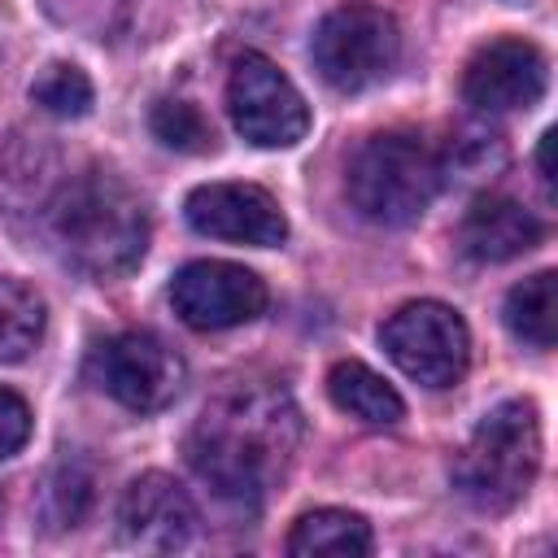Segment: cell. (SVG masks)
Wrapping results in <instances>:
<instances>
[{
	"mask_svg": "<svg viewBox=\"0 0 558 558\" xmlns=\"http://www.w3.org/2000/svg\"><path fill=\"white\" fill-rule=\"evenodd\" d=\"M440 183H445L440 153L410 131L371 135L353 153L349 174H344L353 209L384 227H405V222L423 218V209L436 201Z\"/></svg>",
	"mask_w": 558,
	"mask_h": 558,
	"instance_id": "cell-4",
	"label": "cell"
},
{
	"mask_svg": "<svg viewBox=\"0 0 558 558\" xmlns=\"http://www.w3.org/2000/svg\"><path fill=\"white\" fill-rule=\"evenodd\" d=\"M44 336V296L13 279L0 275V362H22Z\"/></svg>",
	"mask_w": 558,
	"mask_h": 558,
	"instance_id": "cell-17",
	"label": "cell"
},
{
	"mask_svg": "<svg viewBox=\"0 0 558 558\" xmlns=\"http://www.w3.org/2000/svg\"><path fill=\"white\" fill-rule=\"evenodd\" d=\"M31 96H35V105H39L44 113H52V118H83V113L92 109V100H96L92 78H87L78 65H70V61H52V65L31 83Z\"/></svg>",
	"mask_w": 558,
	"mask_h": 558,
	"instance_id": "cell-19",
	"label": "cell"
},
{
	"mask_svg": "<svg viewBox=\"0 0 558 558\" xmlns=\"http://www.w3.org/2000/svg\"><path fill=\"white\" fill-rule=\"evenodd\" d=\"M384 353L423 388H449L466 375L471 362V331L462 314L445 301H410L379 327Z\"/></svg>",
	"mask_w": 558,
	"mask_h": 558,
	"instance_id": "cell-6",
	"label": "cell"
},
{
	"mask_svg": "<svg viewBox=\"0 0 558 558\" xmlns=\"http://www.w3.org/2000/svg\"><path fill=\"white\" fill-rule=\"evenodd\" d=\"M310 57L327 87L366 92L392 74V65L401 57V31H397L392 13L375 9V4H344L318 22V31L310 39Z\"/></svg>",
	"mask_w": 558,
	"mask_h": 558,
	"instance_id": "cell-5",
	"label": "cell"
},
{
	"mask_svg": "<svg viewBox=\"0 0 558 558\" xmlns=\"http://www.w3.org/2000/svg\"><path fill=\"white\" fill-rule=\"evenodd\" d=\"M148 126L174 153H209L214 148V126L205 122V113L192 100H157L148 113Z\"/></svg>",
	"mask_w": 558,
	"mask_h": 558,
	"instance_id": "cell-20",
	"label": "cell"
},
{
	"mask_svg": "<svg viewBox=\"0 0 558 558\" xmlns=\"http://www.w3.org/2000/svg\"><path fill=\"white\" fill-rule=\"evenodd\" d=\"M270 292L262 275L235 262H187L170 279V305L192 331H227L253 323L266 310Z\"/></svg>",
	"mask_w": 558,
	"mask_h": 558,
	"instance_id": "cell-9",
	"label": "cell"
},
{
	"mask_svg": "<svg viewBox=\"0 0 558 558\" xmlns=\"http://www.w3.org/2000/svg\"><path fill=\"white\" fill-rule=\"evenodd\" d=\"M549 61L532 39L501 35L488 39L462 74V96L475 113H519L545 96Z\"/></svg>",
	"mask_w": 558,
	"mask_h": 558,
	"instance_id": "cell-10",
	"label": "cell"
},
{
	"mask_svg": "<svg viewBox=\"0 0 558 558\" xmlns=\"http://www.w3.org/2000/svg\"><path fill=\"white\" fill-rule=\"evenodd\" d=\"M371 549H375L371 523L362 514L336 510V506L301 514L288 536V554H296V558H362Z\"/></svg>",
	"mask_w": 558,
	"mask_h": 558,
	"instance_id": "cell-15",
	"label": "cell"
},
{
	"mask_svg": "<svg viewBox=\"0 0 558 558\" xmlns=\"http://www.w3.org/2000/svg\"><path fill=\"white\" fill-rule=\"evenodd\" d=\"M327 397H331L336 410L353 414L366 427H392L405 414L401 392L357 357H344L327 371Z\"/></svg>",
	"mask_w": 558,
	"mask_h": 558,
	"instance_id": "cell-14",
	"label": "cell"
},
{
	"mask_svg": "<svg viewBox=\"0 0 558 558\" xmlns=\"http://www.w3.org/2000/svg\"><path fill=\"white\" fill-rule=\"evenodd\" d=\"M445 170H458L466 179H480V174H493L506 166V144L501 135L484 131V126H462L453 140H449V153L440 157Z\"/></svg>",
	"mask_w": 558,
	"mask_h": 558,
	"instance_id": "cell-21",
	"label": "cell"
},
{
	"mask_svg": "<svg viewBox=\"0 0 558 558\" xmlns=\"http://www.w3.org/2000/svg\"><path fill=\"white\" fill-rule=\"evenodd\" d=\"M541 235H545L541 218H536L532 209H523L519 201L497 196V192L471 201V209H466V218H462V231H458L466 257L493 262V266L532 253V248L541 244Z\"/></svg>",
	"mask_w": 558,
	"mask_h": 558,
	"instance_id": "cell-13",
	"label": "cell"
},
{
	"mask_svg": "<svg viewBox=\"0 0 558 558\" xmlns=\"http://www.w3.org/2000/svg\"><path fill=\"white\" fill-rule=\"evenodd\" d=\"M541 471V414L532 401L510 397L493 405L466 445L453 453V488L488 514L519 506Z\"/></svg>",
	"mask_w": 558,
	"mask_h": 558,
	"instance_id": "cell-3",
	"label": "cell"
},
{
	"mask_svg": "<svg viewBox=\"0 0 558 558\" xmlns=\"http://www.w3.org/2000/svg\"><path fill=\"white\" fill-rule=\"evenodd\" d=\"M227 109L235 131L257 148H292L310 131V105L296 83L262 52H240L227 74Z\"/></svg>",
	"mask_w": 558,
	"mask_h": 558,
	"instance_id": "cell-7",
	"label": "cell"
},
{
	"mask_svg": "<svg viewBox=\"0 0 558 558\" xmlns=\"http://www.w3.org/2000/svg\"><path fill=\"white\" fill-rule=\"evenodd\" d=\"M26 440H31V405L13 388H0V462L22 453Z\"/></svg>",
	"mask_w": 558,
	"mask_h": 558,
	"instance_id": "cell-22",
	"label": "cell"
},
{
	"mask_svg": "<svg viewBox=\"0 0 558 558\" xmlns=\"http://www.w3.org/2000/svg\"><path fill=\"white\" fill-rule=\"evenodd\" d=\"M549 148H554V131H545V135H541V148H536V170H541L545 192H554V166H549Z\"/></svg>",
	"mask_w": 558,
	"mask_h": 558,
	"instance_id": "cell-23",
	"label": "cell"
},
{
	"mask_svg": "<svg viewBox=\"0 0 558 558\" xmlns=\"http://www.w3.org/2000/svg\"><path fill=\"white\" fill-rule=\"evenodd\" d=\"M192 231L209 240L275 248L288 240V218L279 201L257 183H201L183 205Z\"/></svg>",
	"mask_w": 558,
	"mask_h": 558,
	"instance_id": "cell-11",
	"label": "cell"
},
{
	"mask_svg": "<svg viewBox=\"0 0 558 558\" xmlns=\"http://www.w3.org/2000/svg\"><path fill=\"white\" fill-rule=\"evenodd\" d=\"M92 379L118 405H126L135 414H153V410H166L183 392L187 366L161 336H153V331H118L105 344H96Z\"/></svg>",
	"mask_w": 558,
	"mask_h": 558,
	"instance_id": "cell-8",
	"label": "cell"
},
{
	"mask_svg": "<svg viewBox=\"0 0 558 558\" xmlns=\"http://www.w3.org/2000/svg\"><path fill=\"white\" fill-rule=\"evenodd\" d=\"M506 327L532 349H554L558 340V275L536 270L506 292Z\"/></svg>",
	"mask_w": 558,
	"mask_h": 558,
	"instance_id": "cell-16",
	"label": "cell"
},
{
	"mask_svg": "<svg viewBox=\"0 0 558 558\" xmlns=\"http://www.w3.org/2000/svg\"><path fill=\"white\" fill-rule=\"evenodd\" d=\"M92 497H96L92 466H83L78 458H65V462L48 475L39 506H44V519H48L52 527H74V523H83V514L92 510Z\"/></svg>",
	"mask_w": 558,
	"mask_h": 558,
	"instance_id": "cell-18",
	"label": "cell"
},
{
	"mask_svg": "<svg viewBox=\"0 0 558 558\" xmlns=\"http://www.w3.org/2000/svg\"><path fill=\"white\" fill-rule=\"evenodd\" d=\"M61 257L92 279H122L148 253V214L140 196L105 166L65 179L48 205Z\"/></svg>",
	"mask_w": 558,
	"mask_h": 558,
	"instance_id": "cell-2",
	"label": "cell"
},
{
	"mask_svg": "<svg viewBox=\"0 0 558 558\" xmlns=\"http://www.w3.org/2000/svg\"><path fill=\"white\" fill-rule=\"evenodd\" d=\"M301 445V410L279 384L218 392L187 432L192 471L231 506H262Z\"/></svg>",
	"mask_w": 558,
	"mask_h": 558,
	"instance_id": "cell-1",
	"label": "cell"
},
{
	"mask_svg": "<svg viewBox=\"0 0 558 558\" xmlns=\"http://www.w3.org/2000/svg\"><path fill=\"white\" fill-rule=\"evenodd\" d=\"M196 523L201 519H196L187 488L166 471H144L140 480H131L122 493V506H118L122 541L144 554L187 549L196 536Z\"/></svg>",
	"mask_w": 558,
	"mask_h": 558,
	"instance_id": "cell-12",
	"label": "cell"
}]
</instances>
